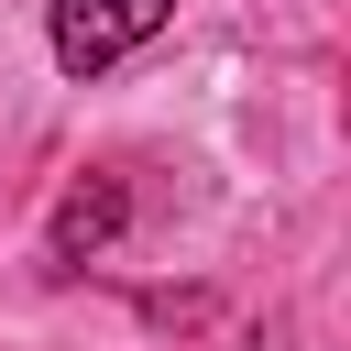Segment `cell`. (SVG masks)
<instances>
[{"mask_svg":"<svg viewBox=\"0 0 351 351\" xmlns=\"http://www.w3.org/2000/svg\"><path fill=\"white\" fill-rule=\"evenodd\" d=\"M165 22H176V0H55V11H44V44H55L66 77H110V66L143 55Z\"/></svg>","mask_w":351,"mask_h":351,"instance_id":"obj_1","label":"cell"},{"mask_svg":"<svg viewBox=\"0 0 351 351\" xmlns=\"http://www.w3.org/2000/svg\"><path fill=\"white\" fill-rule=\"evenodd\" d=\"M110 230H121V176H77L66 208H55V263H88Z\"/></svg>","mask_w":351,"mask_h":351,"instance_id":"obj_2","label":"cell"}]
</instances>
